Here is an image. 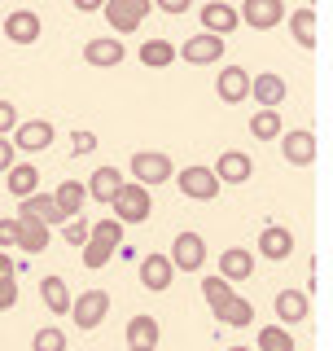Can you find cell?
<instances>
[{
  "mask_svg": "<svg viewBox=\"0 0 333 351\" xmlns=\"http://www.w3.org/2000/svg\"><path fill=\"white\" fill-rule=\"evenodd\" d=\"M40 294H44V307H49L53 316H71V285H66L62 272H49V277L40 281Z\"/></svg>",
  "mask_w": 333,
  "mask_h": 351,
  "instance_id": "obj_23",
  "label": "cell"
},
{
  "mask_svg": "<svg viewBox=\"0 0 333 351\" xmlns=\"http://www.w3.org/2000/svg\"><path fill=\"white\" fill-rule=\"evenodd\" d=\"M110 206H114V219L127 228V224H145V219H149V211H153V197H149L145 184L123 180V189L114 193V202H110Z\"/></svg>",
  "mask_w": 333,
  "mask_h": 351,
  "instance_id": "obj_1",
  "label": "cell"
},
{
  "mask_svg": "<svg viewBox=\"0 0 333 351\" xmlns=\"http://www.w3.org/2000/svg\"><path fill=\"white\" fill-rule=\"evenodd\" d=\"M307 316H312V294H307V290H294V285H290V290L276 294V321H281L285 329L303 325Z\"/></svg>",
  "mask_w": 333,
  "mask_h": 351,
  "instance_id": "obj_14",
  "label": "cell"
},
{
  "mask_svg": "<svg viewBox=\"0 0 333 351\" xmlns=\"http://www.w3.org/2000/svg\"><path fill=\"white\" fill-rule=\"evenodd\" d=\"M53 136H58V128L49 119H18V128L9 132V145L18 154H44L53 145Z\"/></svg>",
  "mask_w": 333,
  "mask_h": 351,
  "instance_id": "obj_3",
  "label": "cell"
},
{
  "mask_svg": "<svg viewBox=\"0 0 333 351\" xmlns=\"http://www.w3.org/2000/svg\"><path fill=\"white\" fill-rule=\"evenodd\" d=\"M232 294H237V290H232L224 277H202V299H206L210 307H219L224 299H232Z\"/></svg>",
  "mask_w": 333,
  "mask_h": 351,
  "instance_id": "obj_35",
  "label": "cell"
},
{
  "mask_svg": "<svg viewBox=\"0 0 333 351\" xmlns=\"http://www.w3.org/2000/svg\"><path fill=\"white\" fill-rule=\"evenodd\" d=\"M123 58H127V49H123V40H114V36H97V40L84 44L88 66H119Z\"/></svg>",
  "mask_w": 333,
  "mask_h": 351,
  "instance_id": "obj_22",
  "label": "cell"
},
{
  "mask_svg": "<svg viewBox=\"0 0 333 351\" xmlns=\"http://www.w3.org/2000/svg\"><path fill=\"white\" fill-rule=\"evenodd\" d=\"M88 237L101 241V246H110V250H119V246H123V224H119L114 215H106V219H97V224H88Z\"/></svg>",
  "mask_w": 333,
  "mask_h": 351,
  "instance_id": "obj_32",
  "label": "cell"
},
{
  "mask_svg": "<svg viewBox=\"0 0 333 351\" xmlns=\"http://www.w3.org/2000/svg\"><path fill=\"white\" fill-rule=\"evenodd\" d=\"M202 31L224 40L228 31H237V5H228V0H210L202 5Z\"/></svg>",
  "mask_w": 333,
  "mask_h": 351,
  "instance_id": "obj_21",
  "label": "cell"
},
{
  "mask_svg": "<svg viewBox=\"0 0 333 351\" xmlns=\"http://www.w3.org/2000/svg\"><path fill=\"white\" fill-rule=\"evenodd\" d=\"M62 241H66V246H84V241H88V219L84 215L66 219V224H62Z\"/></svg>",
  "mask_w": 333,
  "mask_h": 351,
  "instance_id": "obj_36",
  "label": "cell"
},
{
  "mask_svg": "<svg viewBox=\"0 0 333 351\" xmlns=\"http://www.w3.org/2000/svg\"><path fill=\"white\" fill-rule=\"evenodd\" d=\"M215 93H219V101H228V106L250 101V71L246 66H224V71L215 75Z\"/></svg>",
  "mask_w": 333,
  "mask_h": 351,
  "instance_id": "obj_11",
  "label": "cell"
},
{
  "mask_svg": "<svg viewBox=\"0 0 333 351\" xmlns=\"http://www.w3.org/2000/svg\"><path fill=\"white\" fill-rule=\"evenodd\" d=\"M149 5H158L162 14H188V9H193V0H149Z\"/></svg>",
  "mask_w": 333,
  "mask_h": 351,
  "instance_id": "obj_41",
  "label": "cell"
},
{
  "mask_svg": "<svg viewBox=\"0 0 333 351\" xmlns=\"http://www.w3.org/2000/svg\"><path fill=\"white\" fill-rule=\"evenodd\" d=\"M14 128H18V106L0 97V136H9V132H14Z\"/></svg>",
  "mask_w": 333,
  "mask_h": 351,
  "instance_id": "obj_38",
  "label": "cell"
},
{
  "mask_svg": "<svg viewBox=\"0 0 333 351\" xmlns=\"http://www.w3.org/2000/svg\"><path fill=\"white\" fill-rule=\"evenodd\" d=\"M132 180L145 184V189L175 180V162H171V154H162V149H136V154H132Z\"/></svg>",
  "mask_w": 333,
  "mask_h": 351,
  "instance_id": "obj_2",
  "label": "cell"
},
{
  "mask_svg": "<svg viewBox=\"0 0 333 351\" xmlns=\"http://www.w3.org/2000/svg\"><path fill=\"white\" fill-rule=\"evenodd\" d=\"M210 312H215V321L228 325V329H246V325H254V307H250V299H241V294H232V299H224L219 307H210Z\"/></svg>",
  "mask_w": 333,
  "mask_h": 351,
  "instance_id": "obj_24",
  "label": "cell"
},
{
  "mask_svg": "<svg viewBox=\"0 0 333 351\" xmlns=\"http://www.w3.org/2000/svg\"><path fill=\"white\" fill-rule=\"evenodd\" d=\"M18 162V149L9 145V136H0V171H9Z\"/></svg>",
  "mask_w": 333,
  "mask_h": 351,
  "instance_id": "obj_42",
  "label": "cell"
},
{
  "mask_svg": "<svg viewBox=\"0 0 333 351\" xmlns=\"http://www.w3.org/2000/svg\"><path fill=\"white\" fill-rule=\"evenodd\" d=\"M281 132H285V123H281V110H254L250 114V136L254 141H281Z\"/></svg>",
  "mask_w": 333,
  "mask_h": 351,
  "instance_id": "obj_30",
  "label": "cell"
},
{
  "mask_svg": "<svg viewBox=\"0 0 333 351\" xmlns=\"http://www.w3.org/2000/svg\"><path fill=\"white\" fill-rule=\"evenodd\" d=\"M171 281H175V268H171V259H166V250H153V255L140 259V285H145L149 294H162Z\"/></svg>",
  "mask_w": 333,
  "mask_h": 351,
  "instance_id": "obj_16",
  "label": "cell"
},
{
  "mask_svg": "<svg viewBox=\"0 0 333 351\" xmlns=\"http://www.w3.org/2000/svg\"><path fill=\"white\" fill-rule=\"evenodd\" d=\"M5 176H9V193H14L18 202L31 197V193H40V167H36V162H14Z\"/></svg>",
  "mask_w": 333,
  "mask_h": 351,
  "instance_id": "obj_28",
  "label": "cell"
},
{
  "mask_svg": "<svg viewBox=\"0 0 333 351\" xmlns=\"http://www.w3.org/2000/svg\"><path fill=\"white\" fill-rule=\"evenodd\" d=\"M9 277H18V259L9 250H0V281H9Z\"/></svg>",
  "mask_w": 333,
  "mask_h": 351,
  "instance_id": "obj_43",
  "label": "cell"
},
{
  "mask_svg": "<svg viewBox=\"0 0 333 351\" xmlns=\"http://www.w3.org/2000/svg\"><path fill=\"white\" fill-rule=\"evenodd\" d=\"M84 202H88V193H84V180H62L58 189H53V206L62 211V224L66 219H75L84 211Z\"/></svg>",
  "mask_w": 333,
  "mask_h": 351,
  "instance_id": "obj_25",
  "label": "cell"
},
{
  "mask_svg": "<svg viewBox=\"0 0 333 351\" xmlns=\"http://www.w3.org/2000/svg\"><path fill=\"white\" fill-rule=\"evenodd\" d=\"M171 62H175V44L171 40H145V44H140V66H149V71H166Z\"/></svg>",
  "mask_w": 333,
  "mask_h": 351,
  "instance_id": "obj_31",
  "label": "cell"
},
{
  "mask_svg": "<svg viewBox=\"0 0 333 351\" xmlns=\"http://www.w3.org/2000/svg\"><path fill=\"white\" fill-rule=\"evenodd\" d=\"M228 351H254V347H228Z\"/></svg>",
  "mask_w": 333,
  "mask_h": 351,
  "instance_id": "obj_46",
  "label": "cell"
},
{
  "mask_svg": "<svg viewBox=\"0 0 333 351\" xmlns=\"http://www.w3.org/2000/svg\"><path fill=\"white\" fill-rule=\"evenodd\" d=\"M18 215H27V219H40L44 228L62 224V211L53 206V193H31V197H22V202H18Z\"/></svg>",
  "mask_w": 333,
  "mask_h": 351,
  "instance_id": "obj_26",
  "label": "cell"
},
{
  "mask_svg": "<svg viewBox=\"0 0 333 351\" xmlns=\"http://www.w3.org/2000/svg\"><path fill=\"white\" fill-rule=\"evenodd\" d=\"M162 325L158 316H132L127 321V347H158Z\"/></svg>",
  "mask_w": 333,
  "mask_h": 351,
  "instance_id": "obj_29",
  "label": "cell"
},
{
  "mask_svg": "<svg viewBox=\"0 0 333 351\" xmlns=\"http://www.w3.org/2000/svg\"><path fill=\"white\" fill-rule=\"evenodd\" d=\"M215 277H224L232 290H237L241 281L254 277V250H241V246H228L224 255H219V272Z\"/></svg>",
  "mask_w": 333,
  "mask_h": 351,
  "instance_id": "obj_13",
  "label": "cell"
},
{
  "mask_svg": "<svg viewBox=\"0 0 333 351\" xmlns=\"http://www.w3.org/2000/svg\"><path fill=\"white\" fill-rule=\"evenodd\" d=\"M175 184H180V193L193 197V202H215L219 189H224V184L215 180V171L202 167V162H193V167H175Z\"/></svg>",
  "mask_w": 333,
  "mask_h": 351,
  "instance_id": "obj_5",
  "label": "cell"
},
{
  "mask_svg": "<svg viewBox=\"0 0 333 351\" xmlns=\"http://www.w3.org/2000/svg\"><path fill=\"white\" fill-rule=\"evenodd\" d=\"M166 259H171L175 272H202V263H206V237L193 233V228L175 233L171 250H166Z\"/></svg>",
  "mask_w": 333,
  "mask_h": 351,
  "instance_id": "obj_4",
  "label": "cell"
},
{
  "mask_svg": "<svg viewBox=\"0 0 333 351\" xmlns=\"http://www.w3.org/2000/svg\"><path fill=\"white\" fill-rule=\"evenodd\" d=\"M127 351H158V347H127Z\"/></svg>",
  "mask_w": 333,
  "mask_h": 351,
  "instance_id": "obj_45",
  "label": "cell"
},
{
  "mask_svg": "<svg viewBox=\"0 0 333 351\" xmlns=\"http://www.w3.org/2000/svg\"><path fill=\"white\" fill-rule=\"evenodd\" d=\"M101 5H106V0H75V9H79V14H97Z\"/></svg>",
  "mask_w": 333,
  "mask_h": 351,
  "instance_id": "obj_44",
  "label": "cell"
},
{
  "mask_svg": "<svg viewBox=\"0 0 333 351\" xmlns=\"http://www.w3.org/2000/svg\"><path fill=\"white\" fill-rule=\"evenodd\" d=\"M14 237H18V219L5 215L0 219V250H14Z\"/></svg>",
  "mask_w": 333,
  "mask_h": 351,
  "instance_id": "obj_39",
  "label": "cell"
},
{
  "mask_svg": "<svg viewBox=\"0 0 333 351\" xmlns=\"http://www.w3.org/2000/svg\"><path fill=\"white\" fill-rule=\"evenodd\" d=\"M210 171H215L219 184H246L250 176H254V158H250L246 149H224V154L215 158V167H210Z\"/></svg>",
  "mask_w": 333,
  "mask_h": 351,
  "instance_id": "obj_10",
  "label": "cell"
},
{
  "mask_svg": "<svg viewBox=\"0 0 333 351\" xmlns=\"http://www.w3.org/2000/svg\"><path fill=\"white\" fill-rule=\"evenodd\" d=\"M285 93H290V84H285L281 75H272V71L250 75V97H254V106H259V110H281Z\"/></svg>",
  "mask_w": 333,
  "mask_h": 351,
  "instance_id": "obj_12",
  "label": "cell"
},
{
  "mask_svg": "<svg viewBox=\"0 0 333 351\" xmlns=\"http://www.w3.org/2000/svg\"><path fill=\"white\" fill-rule=\"evenodd\" d=\"M224 49H228V40L210 36V31H197L193 40H184V49L175 58H184L188 66H215V62H224Z\"/></svg>",
  "mask_w": 333,
  "mask_h": 351,
  "instance_id": "obj_9",
  "label": "cell"
},
{
  "mask_svg": "<svg viewBox=\"0 0 333 351\" xmlns=\"http://www.w3.org/2000/svg\"><path fill=\"white\" fill-rule=\"evenodd\" d=\"M106 316H110V294L106 290H84L79 299H71V321L79 329H88V334L101 329Z\"/></svg>",
  "mask_w": 333,
  "mask_h": 351,
  "instance_id": "obj_7",
  "label": "cell"
},
{
  "mask_svg": "<svg viewBox=\"0 0 333 351\" xmlns=\"http://www.w3.org/2000/svg\"><path fill=\"white\" fill-rule=\"evenodd\" d=\"M14 303H18V277H9V281H0V312H9Z\"/></svg>",
  "mask_w": 333,
  "mask_h": 351,
  "instance_id": "obj_40",
  "label": "cell"
},
{
  "mask_svg": "<svg viewBox=\"0 0 333 351\" xmlns=\"http://www.w3.org/2000/svg\"><path fill=\"white\" fill-rule=\"evenodd\" d=\"M285 22H290V36L298 49H316V9L312 5H298L294 14H285Z\"/></svg>",
  "mask_w": 333,
  "mask_h": 351,
  "instance_id": "obj_27",
  "label": "cell"
},
{
  "mask_svg": "<svg viewBox=\"0 0 333 351\" xmlns=\"http://www.w3.org/2000/svg\"><path fill=\"white\" fill-rule=\"evenodd\" d=\"M254 351H294V338L285 325H263L259 329V343H254Z\"/></svg>",
  "mask_w": 333,
  "mask_h": 351,
  "instance_id": "obj_33",
  "label": "cell"
},
{
  "mask_svg": "<svg viewBox=\"0 0 333 351\" xmlns=\"http://www.w3.org/2000/svg\"><path fill=\"white\" fill-rule=\"evenodd\" d=\"M149 9H153L149 0H106L101 14H106V22H110L114 36H132V31L149 18Z\"/></svg>",
  "mask_w": 333,
  "mask_h": 351,
  "instance_id": "obj_6",
  "label": "cell"
},
{
  "mask_svg": "<svg viewBox=\"0 0 333 351\" xmlns=\"http://www.w3.org/2000/svg\"><path fill=\"white\" fill-rule=\"evenodd\" d=\"M119 189H123V171L110 167V162H106V167H97L92 176H88V184H84V193L92 197V202H101V206L114 202V193H119Z\"/></svg>",
  "mask_w": 333,
  "mask_h": 351,
  "instance_id": "obj_19",
  "label": "cell"
},
{
  "mask_svg": "<svg viewBox=\"0 0 333 351\" xmlns=\"http://www.w3.org/2000/svg\"><path fill=\"white\" fill-rule=\"evenodd\" d=\"M237 22H246L250 31H272L285 22V0H241Z\"/></svg>",
  "mask_w": 333,
  "mask_h": 351,
  "instance_id": "obj_8",
  "label": "cell"
},
{
  "mask_svg": "<svg viewBox=\"0 0 333 351\" xmlns=\"http://www.w3.org/2000/svg\"><path fill=\"white\" fill-rule=\"evenodd\" d=\"M97 149V132H71V154H75V158H84V154H92Z\"/></svg>",
  "mask_w": 333,
  "mask_h": 351,
  "instance_id": "obj_37",
  "label": "cell"
},
{
  "mask_svg": "<svg viewBox=\"0 0 333 351\" xmlns=\"http://www.w3.org/2000/svg\"><path fill=\"white\" fill-rule=\"evenodd\" d=\"M281 154H285V162H294V167H312L316 162V136L307 128L281 132Z\"/></svg>",
  "mask_w": 333,
  "mask_h": 351,
  "instance_id": "obj_17",
  "label": "cell"
},
{
  "mask_svg": "<svg viewBox=\"0 0 333 351\" xmlns=\"http://www.w3.org/2000/svg\"><path fill=\"white\" fill-rule=\"evenodd\" d=\"M254 250H259L268 263H281V259L294 255V233H290L285 224H268V228L259 233V246H254Z\"/></svg>",
  "mask_w": 333,
  "mask_h": 351,
  "instance_id": "obj_18",
  "label": "cell"
},
{
  "mask_svg": "<svg viewBox=\"0 0 333 351\" xmlns=\"http://www.w3.org/2000/svg\"><path fill=\"white\" fill-rule=\"evenodd\" d=\"M44 36V22L36 9H14V14H5V40L14 44H36Z\"/></svg>",
  "mask_w": 333,
  "mask_h": 351,
  "instance_id": "obj_15",
  "label": "cell"
},
{
  "mask_svg": "<svg viewBox=\"0 0 333 351\" xmlns=\"http://www.w3.org/2000/svg\"><path fill=\"white\" fill-rule=\"evenodd\" d=\"M14 219H18L14 250H27V255H40V250H49V241H53V228H44L40 219H27V215H14Z\"/></svg>",
  "mask_w": 333,
  "mask_h": 351,
  "instance_id": "obj_20",
  "label": "cell"
},
{
  "mask_svg": "<svg viewBox=\"0 0 333 351\" xmlns=\"http://www.w3.org/2000/svg\"><path fill=\"white\" fill-rule=\"evenodd\" d=\"M31 351H66V334L58 325H44V329H36V338H31Z\"/></svg>",
  "mask_w": 333,
  "mask_h": 351,
  "instance_id": "obj_34",
  "label": "cell"
}]
</instances>
